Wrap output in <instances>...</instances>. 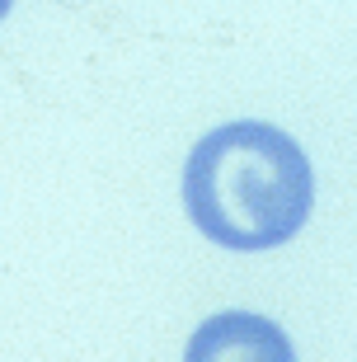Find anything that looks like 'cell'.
<instances>
[{
	"label": "cell",
	"instance_id": "obj_1",
	"mask_svg": "<svg viewBox=\"0 0 357 362\" xmlns=\"http://www.w3.org/2000/svg\"><path fill=\"white\" fill-rule=\"evenodd\" d=\"M315 175L305 151L273 122H226L184 165V207L226 250H273L310 216Z\"/></svg>",
	"mask_w": 357,
	"mask_h": 362
},
{
	"label": "cell",
	"instance_id": "obj_2",
	"mask_svg": "<svg viewBox=\"0 0 357 362\" xmlns=\"http://www.w3.org/2000/svg\"><path fill=\"white\" fill-rule=\"evenodd\" d=\"M184 362H296V353H291V339L268 315L221 310L193 329Z\"/></svg>",
	"mask_w": 357,
	"mask_h": 362
}]
</instances>
